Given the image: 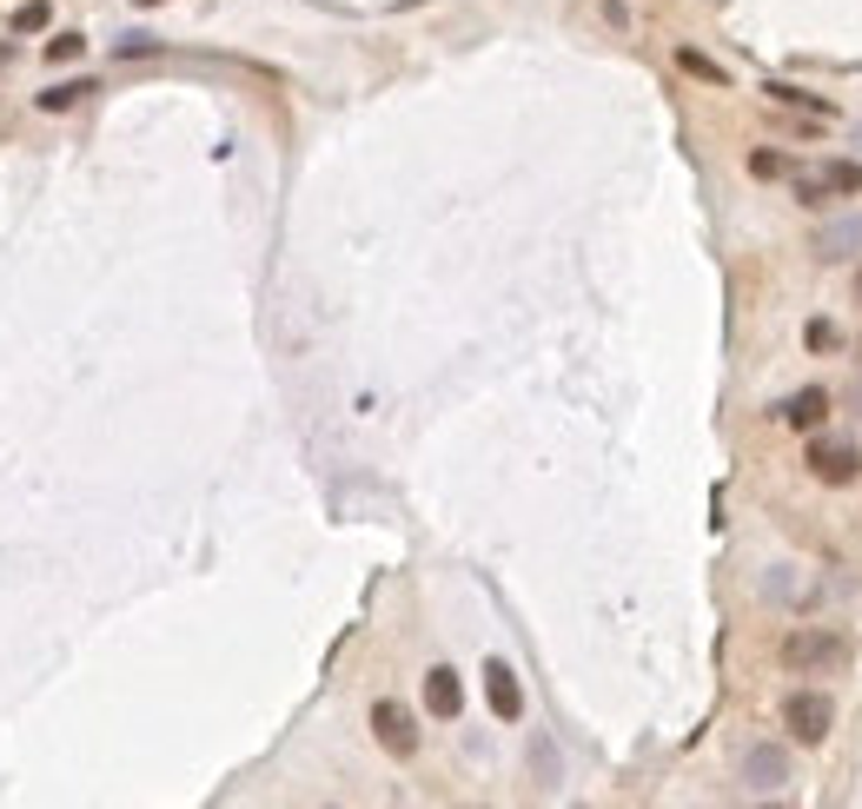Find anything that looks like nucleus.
I'll return each mask as SVG.
<instances>
[{
  "label": "nucleus",
  "instance_id": "obj_1",
  "mask_svg": "<svg viewBox=\"0 0 862 809\" xmlns=\"http://www.w3.org/2000/svg\"><path fill=\"white\" fill-rule=\"evenodd\" d=\"M777 657H783V671H797V677H823V671H843V664H850V637L830 631V624H797V631L777 644Z\"/></svg>",
  "mask_w": 862,
  "mask_h": 809
},
{
  "label": "nucleus",
  "instance_id": "obj_2",
  "mask_svg": "<svg viewBox=\"0 0 862 809\" xmlns=\"http://www.w3.org/2000/svg\"><path fill=\"white\" fill-rule=\"evenodd\" d=\"M783 730H790L797 744H823V737L837 730V697H823V691H790V697H783Z\"/></svg>",
  "mask_w": 862,
  "mask_h": 809
},
{
  "label": "nucleus",
  "instance_id": "obj_3",
  "mask_svg": "<svg viewBox=\"0 0 862 809\" xmlns=\"http://www.w3.org/2000/svg\"><path fill=\"white\" fill-rule=\"evenodd\" d=\"M810 478H817V485H856L862 478V445L817 438V445H810Z\"/></svg>",
  "mask_w": 862,
  "mask_h": 809
},
{
  "label": "nucleus",
  "instance_id": "obj_4",
  "mask_svg": "<svg viewBox=\"0 0 862 809\" xmlns=\"http://www.w3.org/2000/svg\"><path fill=\"white\" fill-rule=\"evenodd\" d=\"M810 252H817L823 266H850V259H862V212H843V219H830V226H817V239H810Z\"/></svg>",
  "mask_w": 862,
  "mask_h": 809
},
{
  "label": "nucleus",
  "instance_id": "obj_5",
  "mask_svg": "<svg viewBox=\"0 0 862 809\" xmlns=\"http://www.w3.org/2000/svg\"><path fill=\"white\" fill-rule=\"evenodd\" d=\"M372 737H378V750H392V757H412V750H418L412 711H405V704H392V697H378V704H372Z\"/></svg>",
  "mask_w": 862,
  "mask_h": 809
},
{
  "label": "nucleus",
  "instance_id": "obj_6",
  "mask_svg": "<svg viewBox=\"0 0 862 809\" xmlns=\"http://www.w3.org/2000/svg\"><path fill=\"white\" fill-rule=\"evenodd\" d=\"M485 704H491L498 724H518V717H525V684H518V671L498 664V657L485 664Z\"/></svg>",
  "mask_w": 862,
  "mask_h": 809
},
{
  "label": "nucleus",
  "instance_id": "obj_7",
  "mask_svg": "<svg viewBox=\"0 0 862 809\" xmlns=\"http://www.w3.org/2000/svg\"><path fill=\"white\" fill-rule=\"evenodd\" d=\"M744 784H750L757 797H777V790L790 784V757H783L777 744H750V750H744Z\"/></svg>",
  "mask_w": 862,
  "mask_h": 809
},
{
  "label": "nucleus",
  "instance_id": "obj_8",
  "mask_svg": "<svg viewBox=\"0 0 862 809\" xmlns=\"http://www.w3.org/2000/svg\"><path fill=\"white\" fill-rule=\"evenodd\" d=\"M425 711H432V717H445V724L465 711V684H458V671H451V664H432V671H425Z\"/></svg>",
  "mask_w": 862,
  "mask_h": 809
},
{
  "label": "nucleus",
  "instance_id": "obj_9",
  "mask_svg": "<svg viewBox=\"0 0 862 809\" xmlns=\"http://www.w3.org/2000/svg\"><path fill=\"white\" fill-rule=\"evenodd\" d=\"M830 405H837V398H830L823 385H803V392L783 405V425H790V432H817V425L830 418Z\"/></svg>",
  "mask_w": 862,
  "mask_h": 809
},
{
  "label": "nucleus",
  "instance_id": "obj_10",
  "mask_svg": "<svg viewBox=\"0 0 862 809\" xmlns=\"http://www.w3.org/2000/svg\"><path fill=\"white\" fill-rule=\"evenodd\" d=\"M764 93H770L777 106H790V113H810V120H830V113H837L823 93H810V86H797V80H770Z\"/></svg>",
  "mask_w": 862,
  "mask_h": 809
},
{
  "label": "nucleus",
  "instance_id": "obj_11",
  "mask_svg": "<svg viewBox=\"0 0 862 809\" xmlns=\"http://www.w3.org/2000/svg\"><path fill=\"white\" fill-rule=\"evenodd\" d=\"M677 66H684L690 80H704V86H730V66H717V60L697 53V46H677Z\"/></svg>",
  "mask_w": 862,
  "mask_h": 809
},
{
  "label": "nucleus",
  "instance_id": "obj_12",
  "mask_svg": "<svg viewBox=\"0 0 862 809\" xmlns=\"http://www.w3.org/2000/svg\"><path fill=\"white\" fill-rule=\"evenodd\" d=\"M86 93H93L86 80H60V86H46V93H40V113H66V106H80Z\"/></svg>",
  "mask_w": 862,
  "mask_h": 809
},
{
  "label": "nucleus",
  "instance_id": "obj_13",
  "mask_svg": "<svg viewBox=\"0 0 862 809\" xmlns=\"http://www.w3.org/2000/svg\"><path fill=\"white\" fill-rule=\"evenodd\" d=\"M750 173H757V179H783V173H797V159H790V153L757 146V153H750Z\"/></svg>",
  "mask_w": 862,
  "mask_h": 809
},
{
  "label": "nucleus",
  "instance_id": "obj_14",
  "mask_svg": "<svg viewBox=\"0 0 862 809\" xmlns=\"http://www.w3.org/2000/svg\"><path fill=\"white\" fill-rule=\"evenodd\" d=\"M40 53H46L53 66H66V60H80V53H86V40H80V33H53V40H46Z\"/></svg>",
  "mask_w": 862,
  "mask_h": 809
},
{
  "label": "nucleus",
  "instance_id": "obj_15",
  "mask_svg": "<svg viewBox=\"0 0 862 809\" xmlns=\"http://www.w3.org/2000/svg\"><path fill=\"white\" fill-rule=\"evenodd\" d=\"M803 345H810V352H837V345H843V332H837L830 319H810V325H803Z\"/></svg>",
  "mask_w": 862,
  "mask_h": 809
},
{
  "label": "nucleus",
  "instance_id": "obj_16",
  "mask_svg": "<svg viewBox=\"0 0 862 809\" xmlns=\"http://www.w3.org/2000/svg\"><path fill=\"white\" fill-rule=\"evenodd\" d=\"M823 173H830V186H837V193H862V166H856V159H830Z\"/></svg>",
  "mask_w": 862,
  "mask_h": 809
},
{
  "label": "nucleus",
  "instance_id": "obj_17",
  "mask_svg": "<svg viewBox=\"0 0 862 809\" xmlns=\"http://www.w3.org/2000/svg\"><path fill=\"white\" fill-rule=\"evenodd\" d=\"M797 193H803L810 206H830V199H837V186H830V173H817V179H797Z\"/></svg>",
  "mask_w": 862,
  "mask_h": 809
},
{
  "label": "nucleus",
  "instance_id": "obj_18",
  "mask_svg": "<svg viewBox=\"0 0 862 809\" xmlns=\"http://www.w3.org/2000/svg\"><path fill=\"white\" fill-rule=\"evenodd\" d=\"M13 27H20V33H40V27H46V0H27V7L13 13Z\"/></svg>",
  "mask_w": 862,
  "mask_h": 809
},
{
  "label": "nucleus",
  "instance_id": "obj_19",
  "mask_svg": "<svg viewBox=\"0 0 862 809\" xmlns=\"http://www.w3.org/2000/svg\"><path fill=\"white\" fill-rule=\"evenodd\" d=\"M139 53H159V40H153V33H126V40H120V60H139Z\"/></svg>",
  "mask_w": 862,
  "mask_h": 809
},
{
  "label": "nucleus",
  "instance_id": "obj_20",
  "mask_svg": "<svg viewBox=\"0 0 862 809\" xmlns=\"http://www.w3.org/2000/svg\"><path fill=\"white\" fill-rule=\"evenodd\" d=\"M843 398H850V412H856V418H862V378H856V385H850V392H843Z\"/></svg>",
  "mask_w": 862,
  "mask_h": 809
},
{
  "label": "nucleus",
  "instance_id": "obj_21",
  "mask_svg": "<svg viewBox=\"0 0 862 809\" xmlns=\"http://www.w3.org/2000/svg\"><path fill=\"white\" fill-rule=\"evenodd\" d=\"M7 60H13V46H7V40H0V66H7Z\"/></svg>",
  "mask_w": 862,
  "mask_h": 809
},
{
  "label": "nucleus",
  "instance_id": "obj_22",
  "mask_svg": "<svg viewBox=\"0 0 862 809\" xmlns=\"http://www.w3.org/2000/svg\"><path fill=\"white\" fill-rule=\"evenodd\" d=\"M133 7H159V0H133Z\"/></svg>",
  "mask_w": 862,
  "mask_h": 809
},
{
  "label": "nucleus",
  "instance_id": "obj_23",
  "mask_svg": "<svg viewBox=\"0 0 862 809\" xmlns=\"http://www.w3.org/2000/svg\"><path fill=\"white\" fill-rule=\"evenodd\" d=\"M856 299H862V272H856Z\"/></svg>",
  "mask_w": 862,
  "mask_h": 809
}]
</instances>
